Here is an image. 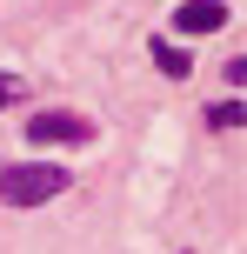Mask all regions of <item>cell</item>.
Listing matches in <instances>:
<instances>
[{
  "mask_svg": "<svg viewBox=\"0 0 247 254\" xmlns=\"http://www.w3.org/2000/svg\"><path fill=\"white\" fill-rule=\"evenodd\" d=\"M174 27L181 34H214V27H227V0H187L174 13Z\"/></svg>",
  "mask_w": 247,
  "mask_h": 254,
  "instance_id": "3957f363",
  "label": "cell"
},
{
  "mask_svg": "<svg viewBox=\"0 0 247 254\" xmlns=\"http://www.w3.org/2000/svg\"><path fill=\"white\" fill-rule=\"evenodd\" d=\"M7 101H20V80H13V74H0V107H7Z\"/></svg>",
  "mask_w": 247,
  "mask_h": 254,
  "instance_id": "8992f818",
  "label": "cell"
},
{
  "mask_svg": "<svg viewBox=\"0 0 247 254\" xmlns=\"http://www.w3.org/2000/svg\"><path fill=\"white\" fill-rule=\"evenodd\" d=\"M27 140H34V147H80V140H94V127L80 121V114H34L27 121Z\"/></svg>",
  "mask_w": 247,
  "mask_h": 254,
  "instance_id": "7a4b0ae2",
  "label": "cell"
},
{
  "mask_svg": "<svg viewBox=\"0 0 247 254\" xmlns=\"http://www.w3.org/2000/svg\"><path fill=\"white\" fill-rule=\"evenodd\" d=\"M154 67H160V74H174V80H187V67H194V61H187V47H167V40H160V47H154Z\"/></svg>",
  "mask_w": 247,
  "mask_h": 254,
  "instance_id": "277c9868",
  "label": "cell"
},
{
  "mask_svg": "<svg viewBox=\"0 0 247 254\" xmlns=\"http://www.w3.org/2000/svg\"><path fill=\"white\" fill-rule=\"evenodd\" d=\"M241 114H247L241 101H214V107H207V121H214V127H241Z\"/></svg>",
  "mask_w": 247,
  "mask_h": 254,
  "instance_id": "5b68a950",
  "label": "cell"
},
{
  "mask_svg": "<svg viewBox=\"0 0 247 254\" xmlns=\"http://www.w3.org/2000/svg\"><path fill=\"white\" fill-rule=\"evenodd\" d=\"M53 194H67V167H53V161H20L0 174V201L7 207H47Z\"/></svg>",
  "mask_w": 247,
  "mask_h": 254,
  "instance_id": "6da1fadb",
  "label": "cell"
}]
</instances>
